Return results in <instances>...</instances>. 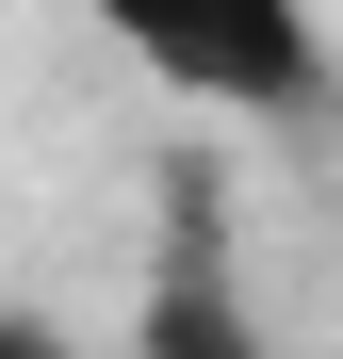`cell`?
Segmentation results:
<instances>
[{
    "label": "cell",
    "mask_w": 343,
    "mask_h": 359,
    "mask_svg": "<svg viewBox=\"0 0 343 359\" xmlns=\"http://www.w3.org/2000/svg\"><path fill=\"white\" fill-rule=\"evenodd\" d=\"M0 359H82V343H66V311H0Z\"/></svg>",
    "instance_id": "cell-3"
},
{
    "label": "cell",
    "mask_w": 343,
    "mask_h": 359,
    "mask_svg": "<svg viewBox=\"0 0 343 359\" xmlns=\"http://www.w3.org/2000/svg\"><path fill=\"white\" fill-rule=\"evenodd\" d=\"M114 359H278V343H262V311L229 294V229H213V196H180V212H163L147 311H131V343H114Z\"/></svg>",
    "instance_id": "cell-2"
},
{
    "label": "cell",
    "mask_w": 343,
    "mask_h": 359,
    "mask_svg": "<svg viewBox=\"0 0 343 359\" xmlns=\"http://www.w3.org/2000/svg\"><path fill=\"white\" fill-rule=\"evenodd\" d=\"M147 82H180L213 114H311L327 98V17L311 0H82Z\"/></svg>",
    "instance_id": "cell-1"
}]
</instances>
